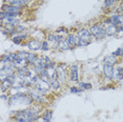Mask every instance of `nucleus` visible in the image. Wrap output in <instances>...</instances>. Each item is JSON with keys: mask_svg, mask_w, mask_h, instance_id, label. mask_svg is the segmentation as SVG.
<instances>
[{"mask_svg": "<svg viewBox=\"0 0 123 122\" xmlns=\"http://www.w3.org/2000/svg\"><path fill=\"white\" fill-rule=\"evenodd\" d=\"M78 87L82 91H85V90H92L93 85L91 83H85V82H79L78 83Z\"/></svg>", "mask_w": 123, "mask_h": 122, "instance_id": "nucleus-21", "label": "nucleus"}, {"mask_svg": "<svg viewBox=\"0 0 123 122\" xmlns=\"http://www.w3.org/2000/svg\"><path fill=\"white\" fill-rule=\"evenodd\" d=\"M24 30H25V27L23 25H20V24L16 26V32H17V34H20V33H22Z\"/></svg>", "mask_w": 123, "mask_h": 122, "instance_id": "nucleus-25", "label": "nucleus"}, {"mask_svg": "<svg viewBox=\"0 0 123 122\" xmlns=\"http://www.w3.org/2000/svg\"><path fill=\"white\" fill-rule=\"evenodd\" d=\"M88 30H89V32H91L92 36L97 40H101L106 37L105 25L103 24V22H97V23L92 24Z\"/></svg>", "mask_w": 123, "mask_h": 122, "instance_id": "nucleus-1", "label": "nucleus"}, {"mask_svg": "<svg viewBox=\"0 0 123 122\" xmlns=\"http://www.w3.org/2000/svg\"><path fill=\"white\" fill-rule=\"evenodd\" d=\"M117 58H118V57L114 56V55L111 54V55H110V56H106L104 58V60H103V63H104V64H107V65L114 66V65L117 64V62H118V59H117Z\"/></svg>", "mask_w": 123, "mask_h": 122, "instance_id": "nucleus-11", "label": "nucleus"}, {"mask_svg": "<svg viewBox=\"0 0 123 122\" xmlns=\"http://www.w3.org/2000/svg\"><path fill=\"white\" fill-rule=\"evenodd\" d=\"M33 88H35L40 95L45 96L46 94H49V90H51V85H49V82H46V81H44V80L39 78L37 81L33 84Z\"/></svg>", "mask_w": 123, "mask_h": 122, "instance_id": "nucleus-2", "label": "nucleus"}, {"mask_svg": "<svg viewBox=\"0 0 123 122\" xmlns=\"http://www.w3.org/2000/svg\"><path fill=\"white\" fill-rule=\"evenodd\" d=\"M105 34L108 37H111V36H116L117 35V26L114 25V24H106L105 25Z\"/></svg>", "mask_w": 123, "mask_h": 122, "instance_id": "nucleus-9", "label": "nucleus"}, {"mask_svg": "<svg viewBox=\"0 0 123 122\" xmlns=\"http://www.w3.org/2000/svg\"><path fill=\"white\" fill-rule=\"evenodd\" d=\"M51 46H49V41H42V45H41V51L43 52H46V51H49Z\"/></svg>", "mask_w": 123, "mask_h": 122, "instance_id": "nucleus-22", "label": "nucleus"}, {"mask_svg": "<svg viewBox=\"0 0 123 122\" xmlns=\"http://www.w3.org/2000/svg\"><path fill=\"white\" fill-rule=\"evenodd\" d=\"M117 0H105L104 3H103V9H106V10H110L111 7L116 4Z\"/></svg>", "mask_w": 123, "mask_h": 122, "instance_id": "nucleus-20", "label": "nucleus"}, {"mask_svg": "<svg viewBox=\"0 0 123 122\" xmlns=\"http://www.w3.org/2000/svg\"><path fill=\"white\" fill-rule=\"evenodd\" d=\"M120 6H121V9H122V11H123V1L121 2V5H120Z\"/></svg>", "mask_w": 123, "mask_h": 122, "instance_id": "nucleus-27", "label": "nucleus"}, {"mask_svg": "<svg viewBox=\"0 0 123 122\" xmlns=\"http://www.w3.org/2000/svg\"><path fill=\"white\" fill-rule=\"evenodd\" d=\"M25 45L31 49V51L35 52V51H38V49H41L42 42H41L40 40H38V39H32V40H30L29 42H26Z\"/></svg>", "mask_w": 123, "mask_h": 122, "instance_id": "nucleus-8", "label": "nucleus"}, {"mask_svg": "<svg viewBox=\"0 0 123 122\" xmlns=\"http://www.w3.org/2000/svg\"><path fill=\"white\" fill-rule=\"evenodd\" d=\"M27 110V114H29V117H30V120L31 122H35L37 121L39 117H40V113H39V110L37 106L33 105V106H30L26 109Z\"/></svg>", "mask_w": 123, "mask_h": 122, "instance_id": "nucleus-6", "label": "nucleus"}, {"mask_svg": "<svg viewBox=\"0 0 123 122\" xmlns=\"http://www.w3.org/2000/svg\"><path fill=\"white\" fill-rule=\"evenodd\" d=\"M68 78L72 82L79 81V67L77 64H73L68 68Z\"/></svg>", "mask_w": 123, "mask_h": 122, "instance_id": "nucleus-5", "label": "nucleus"}, {"mask_svg": "<svg viewBox=\"0 0 123 122\" xmlns=\"http://www.w3.org/2000/svg\"><path fill=\"white\" fill-rule=\"evenodd\" d=\"M29 0H5V3H9V4H12V5H16L18 7H23L25 5Z\"/></svg>", "mask_w": 123, "mask_h": 122, "instance_id": "nucleus-14", "label": "nucleus"}, {"mask_svg": "<svg viewBox=\"0 0 123 122\" xmlns=\"http://www.w3.org/2000/svg\"><path fill=\"white\" fill-rule=\"evenodd\" d=\"M9 98H10V97L6 96V95H4V94H2V95H1V99H2V100H6V102H7V100H9Z\"/></svg>", "mask_w": 123, "mask_h": 122, "instance_id": "nucleus-26", "label": "nucleus"}, {"mask_svg": "<svg viewBox=\"0 0 123 122\" xmlns=\"http://www.w3.org/2000/svg\"><path fill=\"white\" fill-rule=\"evenodd\" d=\"M69 92H71V93H81V92H83L82 90H80L79 87L78 86H72L71 88H69Z\"/></svg>", "mask_w": 123, "mask_h": 122, "instance_id": "nucleus-24", "label": "nucleus"}, {"mask_svg": "<svg viewBox=\"0 0 123 122\" xmlns=\"http://www.w3.org/2000/svg\"><path fill=\"white\" fill-rule=\"evenodd\" d=\"M49 85H51L52 90L59 91L61 88V81L59 79H51L49 80Z\"/></svg>", "mask_w": 123, "mask_h": 122, "instance_id": "nucleus-16", "label": "nucleus"}, {"mask_svg": "<svg viewBox=\"0 0 123 122\" xmlns=\"http://www.w3.org/2000/svg\"><path fill=\"white\" fill-rule=\"evenodd\" d=\"M114 79L121 81L123 80V67L119 66V67L115 68V74H114Z\"/></svg>", "mask_w": 123, "mask_h": 122, "instance_id": "nucleus-17", "label": "nucleus"}, {"mask_svg": "<svg viewBox=\"0 0 123 122\" xmlns=\"http://www.w3.org/2000/svg\"><path fill=\"white\" fill-rule=\"evenodd\" d=\"M12 120H15V121H18V122H31L26 109L15 112V114H14L13 117H12Z\"/></svg>", "mask_w": 123, "mask_h": 122, "instance_id": "nucleus-4", "label": "nucleus"}, {"mask_svg": "<svg viewBox=\"0 0 123 122\" xmlns=\"http://www.w3.org/2000/svg\"><path fill=\"white\" fill-rule=\"evenodd\" d=\"M57 49H59V51H61V52H65V51H69V49H72L73 48L71 46V44L68 42V40L63 39L62 41H60V42L58 43Z\"/></svg>", "mask_w": 123, "mask_h": 122, "instance_id": "nucleus-10", "label": "nucleus"}, {"mask_svg": "<svg viewBox=\"0 0 123 122\" xmlns=\"http://www.w3.org/2000/svg\"><path fill=\"white\" fill-rule=\"evenodd\" d=\"M113 55L114 56H116V57H121L123 56V48H118L113 53Z\"/></svg>", "mask_w": 123, "mask_h": 122, "instance_id": "nucleus-23", "label": "nucleus"}, {"mask_svg": "<svg viewBox=\"0 0 123 122\" xmlns=\"http://www.w3.org/2000/svg\"><path fill=\"white\" fill-rule=\"evenodd\" d=\"M37 59H38V56L36 53H29V56H27V63H29V65L34 66Z\"/></svg>", "mask_w": 123, "mask_h": 122, "instance_id": "nucleus-19", "label": "nucleus"}, {"mask_svg": "<svg viewBox=\"0 0 123 122\" xmlns=\"http://www.w3.org/2000/svg\"><path fill=\"white\" fill-rule=\"evenodd\" d=\"M53 118V110H46L42 114V120L43 122H51Z\"/></svg>", "mask_w": 123, "mask_h": 122, "instance_id": "nucleus-18", "label": "nucleus"}, {"mask_svg": "<svg viewBox=\"0 0 123 122\" xmlns=\"http://www.w3.org/2000/svg\"><path fill=\"white\" fill-rule=\"evenodd\" d=\"M66 40H68V42L71 44L72 48H75V46H77L78 44V36L77 34H68V36H66L65 38Z\"/></svg>", "mask_w": 123, "mask_h": 122, "instance_id": "nucleus-12", "label": "nucleus"}, {"mask_svg": "<svg viewBox=\"0 0 123 122\" xmlns=\"http://www.w3.org/2000/svg\"><path fill=\"white\" fill-rule=\"evenodd\" d=\"M77 36H78V40L79 41H83V42H86L88 44L92 42V40H93V36H92L89 30L84 29V27H82V29H80L78 30Z\"/></svg>", "mask_w": 123, "mask_h": 122, "instance_id": "nucleus-3", "label": "nucleus"}, {"mask_svg": "<svg viewBox=\"0 0 123 122\" xmlns=\"http://www.w3.org/2000/svg\"><path fill=\"white\" fill-rule=\"evenodd\" d=\"M26 39V35L25 34H16L15 36H13L12 37V41L15 44H21L22 45V41Z\"/></svg>", "mask_w": 123, "mask_h": 122, "instance_id": "nucleus-15", "label": "nucleus"}, {"mask_svg": "<svg viewBox=\"0 0 123 122\" xmlns=\"http://www.w3.org/2000/svg\"><path fill=\"white\" fill-rule=\"evenodd\" d=\"M102 73L104 75V77L106 79L111 80L114 78V74H115V68L111 65H107V64H103V68H102Z\"/></svg>", "mask_w": 123, "mask_h": 122, "instance_id": "nucleus-7", "label": "nucleus"}, {"mask_svg": "<svg viewBox=\"0 0 123 122\" xmlns=\"http://www.w3.org/2000/svg\"><path fill=\"white\" fill-rule=\"evenodd\" d=\"M14 86V83L11 81L10 79L5 78L3 80H1V92L3 93L4 91H7L10 90V88H12Z\"/></svg>", "mask_w": 123, "mask_h": 122, "instance_id": "nucleus-13", "label": "nucleus"}]
</instances>
